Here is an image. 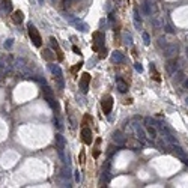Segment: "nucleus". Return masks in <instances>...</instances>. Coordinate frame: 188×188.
Masks as SVG:
<instances>
[{"label": "nucleus", "mask_w": 188, "mask_h": 188, "mask_svg": "<svg viewBox=\"0 0 188 188\" xmlns=\"http://www.w3.org/2000/svg\"><path fill=\"white\" fill-rule=\"evenodd\" d=\"M27 30H29V36H30L33 45H35V47H41V45H42V38H41V35H39L38 29L30 23L29 26H27Z\"/></svg>", "instance_id": "2"}, {"label": "nucleus", "mask_w": 188, "mask_h": 188, "mask_svg": "<svg viewBox=\"0 0 188 188\" xmlns=\"http://www.w3.org/2000/svg\"><path fill=\"white\" fill-rule=\"evenodd\" d=\"M157 146H158V149L161 151V152H169V148H172L169 143H167V139H158L157 140Z\"/></svg>", "instance_id": "16"}, {"label": "nucleus", "mask_w": 188, "mask_h": 188, "mask_svg": "<svg viewBox=\"0 0 188 188\" xmlns=\"http://www.w3.org/2000/svg\"><path fill=\"white\" fill-rule=\"evenodd\" d=\"M111 60L116 62V63H123V62H125V56H123V53H120V51H113V53H111Z\"/></svg>", "instance_id": "17"}, {"label": "nucleus", "mask_w": 188, "mask_h": 188, "mask_svg": "<svg viewBox=\"0 0 188 188\" xmlns=\"http://www.w3.org/2000/svg\"><path fill=\"white\" fill-rule=\"evenodd\" d=\"M169 42H167V39H165L164 36H161V38H158V47L160 48H164Z\"/></svg>", "instance_id": "27"}, {"label": "nucleus", "mask_w": 188, "mask_h": 188, "mask_svg": "<svg viewBox=\"0 0 188 188\" xmlns=\"http://www.w3.org/2000/svg\"><path fill=\"white\" fill-rule=\"evenodd\" d=\"M42 95H44V99L48 102V106L51 107L54 111H59V104H57V101L54 99V94H53V90H51L48 86H44V87H42Z\"/></svg>", "instance_id": "1"}, {"label": "nucleus", "mask_w": 188, "mask_h": 188, "mask_svg": "<svg viewBox=\"0 0 188 188\" xmlns=\"http://www.w3.org/2000/svg\"><path fill=\"white\" fill-rule=\"evenodd\" d=\"M65 146H66L65 137L62 134H56V149H65Z\"/></svg>", "instance_id": "19"}, {"label": "nucleus", "mask_w": 188, "mask_h": 188, "mask_svg": "<svg viewBox=\"0 0 188 188\" xmlns=\"http://www.w3.org/2000/svg\"><path fill=\"white\" fill-rule=\"evenodd\" d=\"M95 62H96L95 59H90V60H89V66H94V65H95Z\"/></svg>", "instance_id": "39"}, {"label": "nucleus", "mask_w": 188, "mask_h": 188, "mask_svg": "<svg viewBox=\"0 0 188 188\" xmlns=\"http://www.w3.org/2000/svg\"><path fill=\"white\" fill-rule=\"evenodd\" d=\"M74 176H75V182H80V172H74Z\"/></svg>", "instance_id": "37"}, {"label": "nucleus", "mask_w": 188, "mask_h": 188, "mask_svg": "<svg viewBox=\"0 0 188 188\" xmlns=\"http://www.w3.org/2000/svg\"><path fill=\"white\" fill-rule=\"evenodd\" d=\"M175 75H176V81H178V83H181V81H182V80H184V77H185L182 71H178V72H176V74H175Z\"/></svg>", "instance_id": "30"}, {"label": "nucleus", "mask_w": 188, "mask_h": 188, "mask_svg": "<svg viewBox=\"0 0 188 188\" xmlns=\"http://www.w3.org/2000/svg\"><path fill=\"white\" fill-rule=\"evenodd\" d=\"M38 2H39V3H41V5H42V3H44V0H38Z\"/></svg>", "instance_id": "42"}, {"label": "nucleus", "mask_w": 188, "mask_h": 188, "mask_svg": "<svg viewBox=\"0 0 188 188\" xmlns=\"http://www.w3.org/2000/svg\"><path fill=\"white\" fill-rule=\"evenodd\" d=\"M48 69H50V72L54 75V78H62V77H63V74H62V69H60L59 65L50 63V65H48Z\"/></svg>", "instance_id": "13"}, {"label": "nucleus", "mask_w": 188, "mask_h": 188, "mask_svg": "<svg viewBox=\"0 0 188 188\" xmlns=\"http://www.w3.org/2000/svg\"><path fill=\"white\" fill-rule=\"evenodd\" d=\"M81 62H80V63H77V65H75V66H74V68H72V72H77V71L80 69V68H81Z\"/></svg>", "instance_id": "36"}, {"label": "nucleus", "mask_w": 188, "mask_h": 188, "mask_svg": "<svg viewBox=\"0 0 188 188\" xmlns=\"http://www.w3.org/2000/svg\"><path fill=\"white\" fill-rule=\"evenodd\" d=\"M113 141H115L118 146H123V144H125V137H123V134H122L120 131L113 132Z\"/></svg>", "instance_id": "15"}, {"label": "nucleus", "mask_w": 188, "mask_h": 188, "mask_svg": "<svg viewBox=\"0 0 188 188\" xmlns=\"http://www.w3.org/2000/svg\"><path fill=\"white\" fill-rule=\"evenodd\" d=\"M50 44H51V48L57 53V57H59V60H62L63 59V54H62V50H60V47H59V44H57V41H56V38H50Z\"/></svg>", "instance_id": "14"}, {"label": "nucleus", "mask_w": 188, "mask_h": 188, "mask_svg": "<svg viewBox=\"0 0 188 188\" xmlns=\"http://www.w3.org/2000/svg\"><path fill=\"white\" fill-rule=\"evenodd\" d=\"M98 53H99V56H98V57H99V59H104V57L107 56V50H106V47L101 48V50H99Z\"/></svg>", "instance_id": "33"}, {"label": "nucleus", "mask_w": 188, "mask_h": 188, "mask_svg": "<svg viewBox=\"0 0 188 188\" xmlns=\"http://www.w3.org/2000/svg\"><path fill=\"white\" fill-rule=\"evenodd\" d=\"M187 56H188V51H187Z\"/></svg>", "instance_id": "43"}, {"label": "nucleus", "mask_w": 188, "mask_h": 188, "mask_svg": "<svg viewBox=\"0 0 188 188\" xmlns=\"http://www.w3.org/2000/svg\"><path fill=\"white\" fill-rule=\"evenodd\" d=\"M54 125H56V128H57V129H62V120H60L59 116H56V118H54Z\"/></svg>", "instance_id": "31"}, {"label": "nucleus", "mask_w": 188, "mask_h": 188, "mask_svg": "<svg viewBox=\"0 0 188 188\" xmlns=\"http://www.w3.org/2000/svg\"><path fill=\"white\" fill-rule=\"evenodd\" d=\"M71 2H72V0H63V2H62V5H63L65 9H68V8L71 6Z\"/></svg>", "instance_id": "34"}, {"label": "nucleus", "mask_w": 188, "mask_h": 188, "mask_svg": "<svg viewBox=\"0 0 188 188\" xmlns=\"http://www.w3.org/2000/svg\"><path fill=\"white\" fill-rule=\"evenodd\" d=\"M143 42H144V45H149L151 44V36H149V33H143Z\"/></svg>", "instance_id": "29"}, {"label": "nucleus", "mask_w": 188, "mask_h": 188, "mask_svg": "<svg viewBox=\"0 0 188 188\" xmlns=\"http://www.w3.org/2000/svg\"><path fill=\"white\" fill-rule=\"evenodd\" d=\"M12 44H14V39H6V41H5V44H3V47L8 50V48L12 47Z\"/></svg>", "instance_id": "32"}, {"label": "nucleus", "mask_w": 188, "mask_h": 188, "mask_svg": "<svg viewBox=\"0 0 188 188\" xmlns=\"http://www.w3.org/2000/svg\"><path fill=\"white\" fill-rule=\"evenodd\" d=\"M187 164H188V163H187Z\"/></svg>", "instance_id": "45"}, {"label": "nucleus", "mask_w": 188, "mask_h": 188, "mask_svg": "<svg viewBox=\"0 0 188 188\" xmlns=\"http://www.w3.org/2000/svg\"><path fill=\"white\" fill-rule=\"evenodd\" d=\"M185 87H188V80H185Z\"/></svg>", "instance_id": "41"}, {"label": "nucleus", "mask_w": 188, "mask_h": 188, "mask_svg": "<svg viewBox=\"0 0 188 188\" xmlns=\"http://www.w3.org/2000/svg\"><path fill=\"white\" fill-rule=\"evenodd\" d=\"M134 68H136V71H139V72H143V66H141L139 62H137V63H134Z\"/></svg>", "instance_id": "35"}, {"label": "nucleus", "mask_w": 188, "mask_h": 188, "mask_svg": "<svg viewBox=\"0 0 188 188\" xmlns=\"http://www.w3.org/2000/svg\"><path fill=\"white\" fill-rule=\"evenodd\" d=\"M178 51H179V47H178V44H167V45L163 48V54H164V57H167V59L176 57Z\"/></svg>", "instance_id": "5"}, {"label": "nucleus", "mask_w": 188, "mask_h": 188, "mask_svg": "<svg viewBox=\"0 0 188 188\" xmlns=\"http://www.w3.org/2000/svg\"><path fill=\"white\" fill-rule=\"evenodd\" d=\"M157 5L152 3L151 0H144V3H143V12H144V15H152L153 12H157Z\"/></svg>", "instance_id": "11"}, {"label": "nucleus", "mask_w": 188, "mask_h": 188, "mask_svg": "<svg viewBox=\"0 0 188 188\" xmlns=\"http://www.w3.org/2000/svg\"><path fill=\"white\" fill-rule=\"evenodd\" d=\"M146 134H148V137L152 139V140L157 139V129L153 128V127H148V128H146Z\"/></svg>", "instance_id": "24"}, {"label": "nucleus", "mask_w": 188, "mask_h": 188, "mask_svg": "<svg viewBox=\"0 0 188 188\" xmlns=\"http://www.w3.org/2000/svg\"><path fill=\"white\" fill-rule=\"evenodd\" d=\"M80 163H84V152H81V155H80Z\"/></svg>", "instance_id": "40"}, {"label": "nucleus", "mask_w": 188, "mask_h": 188, "mask_svg": "<svg viewBox=\"0 0 188 188\" xmlns=\"http://www.w3.org/2000/svg\"><path fill=\"white\" fill-rule=\"evenodd\" d=\"M101 107H102L104 115H110V111H111V108H113V98H111L110 95L104 96L102 101H101Z\"/></svg>", "instance_id": "8"}, {"label": "nucleus", "mask_w": 188, "mask_h": 188, "mask_svg": "<svg viewBox=\"0 0 188 188\" xmlns=\"http://www.w3.org/2000/svg\"><path fill=\"white\" fill-rule=\"evenodd\" d=\"M14 69V62L12 57H2L0 59V74H9Z\"/></svg>", "instance_id": "4"}, {"label": "nucleus", "mask_w": 188, "mask_h": 188, "mask_svg": "<svg viewBox=\"0 0 188 188\" xmlns=\"http://www.w3.org/2000/svg\"><path fill=\"white\" fill-rule=\"evenodd\" d=\"M152 26H153V27H157V29L164 27V21H163V18H161V17H152Z\"/></svg>", "instance_id": "23"}, {"label": "nucleus", "mask_w": 188, "mask_h": 188, "mask_svg": "<svg viewBox=\"0 0 188 188\" xmlns=\"http://www.w3.org/2000/svg\"><path fill=\"white\" fill-rule=\"evenodd\" d=\"M164 30L167 32V33H170V35H173V33H175V29H173V26H172L170 23H169V24H165Z\"/></svg>", "instance_id": "28"}, {"label": "nucleus", "mask_w": 188, "mask_h": 188, "mask_svg": "<svg viewBox=\"0 0 188 188\" xmlns=\"http://www.w3.org/2000/svg\"><path fill=\"white\" fill-rule=\"evenodd\" d=\"M2 8L5 12H11L12 11V2L11 0H3L2 2Z\"/></svg>", "instance_id": "25"}, {"label": "nucleus", "mask_w": 188, "mask_h": 188, "mask_svg": "<svg viewBox=\"0 0 188 188\" xmlns=\"http://www.w3.org/2000/svg\"><path fill=\"white\" fill-rule=\"evenodd\" d=\"M136 131H137V137H139V140L143 141V143H146V141H148V134H146V131H144L143 128H140V127H137Z\"/></svg>", "instance_id": "22"}, {"label": "nucleus", "mask_w": 188, "mask_h": 188, "mask_svg": "<svg viewBox=\"0 0 188 188\" xmlns=\"http://www.w3.org/2000/svg\"><path fill=\"white\" fill-rule=\"evenodd\" d=\"M81 139L83 141L86 143V144H92V141H94V137H92V129L87 128V127H84L81 129Z\"/></svg>", "instance_id": "12"}, {"label": "nucleus", "mask_w": 188, "mask_h": 188, "mask_svg": "<svg viewBox=\"0 0 188 188\" xmlns=\"http://www.w3.org/2000/svg\"><path fill=\"white\" fill-rule=\"evenodd\" d=\"M116 87H118V90L120 92V94H125V92L128 90V84L123 81V80H120V78L116 80Z\"/></svg>", "instance_id": "21"}, {"label": "nucleus", "mask_w": 188, "mask_h": 188, "mask_svg": "<svg viewBox=\"0 0 188 188\" xmlns=\"http://www.w3.org/2000/svg\"><path fill=\"white\" fill-rule=\"evenodd\" d=\"M24 20V14L21 11H15L14 12V15H12V21L15 24H21Z\"/></svg>", "instance_id": "20"}, {"label": "nucleus", "mask_w": 188, "mask_h": 188, "mask_svg": "<svg viewBox=\"0 0 188 188\" xmlns=\"http://www.w3.org/2000/svg\"><path fill=\"white\" fill-rule=\"evenodd\" d=\"M165 69L169 74H172V75H175L179 69V65H178V60L176 57H172V59L167 60V65H165Z\"/></svg>", "instance_id": "10"}, {"label": "nucleus", "mask_w": 188, "mask_h": 188, "mask_svg": "<svg viewBox=\"0 0 188 188\" xmlns=\"http://www.w3.org/2000/svg\"><path fill=\"white\" fill-rule=\"evenodd\" d=\"M72 51H74L75 54H80V53H81V51H80V48H78V47H75V45L72 47Z\"/></svg>", "instance_id": "38"}, {"label": "nucleus", "mask_w": 188, "mask_h": 188, "mask_svg": "<svg viewBox=\"0 0 188 188\" xmlns=\"http://www.w3.org/2000/svg\"><path fill=\"white\" fill-rule=\"evenodd\" d=\"M104 48V33L102 32H95L94 33V51H99Z\"/></svg>", "instance_id": "6"}, {"label": "nucleus", "mask_w": 188, "mask_h": 188, "mask_svg": "<svg viewBox=\"0 0 188 188\" xmlns=\"http://www.w3.org/2000/svg\"><path fill=\"white\" fill-rule=\"evenodd\" d=\"M141 144H143V141H140L139 139H132V137L125 139V146H127L128 149H132V151H140Z\"/></svg>", "instance_id": "7"}, {"label": "nucleus", "mask_w": 188, "mask_h": 188, "mask_svg": "<svg viewBox=\"0 0 188 188\" xmlns=\"http://www.w3.org/2000/svg\"><path fill=\"white\" fill-rule=\"evenodd\" d=\"M65 20L68 21L69 24H72L75 29H78L80 32H87V24L83 23V21H80L78 18H75V17H72V15H65Z\"/></svg>", "instance_id": "3"}, {"label": "nucleus", "mask_w": 188, "mask_h": 188, "mask_svg": "<svg viewBox=\"0 0 188 188\" xmlns=\"http://www.w3.org/2000/svg\"><path fill=\"white\" fill-rule=\"evenodd\" d=\"M42 57L47 60V62H53V60L56 59V54L50 48H45V50H42Z\"/></svg>", "instance_id": "18"}, {"label": "nucleus", "mask_w": 188, "mask_h": 188, "mask_svg": "<svg viewBox=\"0 0 188 188\" xmlns=\"http://www.w3.org/2000/svg\"><path fill=\"white\" fill-rule=\"evenodd\" d=\"M187 104H188V99H187Z\"/></svg>", "instance_id": "44"}, {"label": "nucleus", "mask_w": 188, "mask_h": 188, "mask_svg": "<svg viewBox=\"0 0 188 188\" xmlns=\"http://www.w3.org/2000/svg\"><path fill=\"white\" fill-rule=\"evenodd\" d=\"M89 83H90V75H89L87 72H83L81 77H80V90H81L83 94L87 92V89H89Z\"/></svg>", "instance_id": "9"}, {"label": "nucleus", "mask_w": 188, "mask_h": 188, "mask_svg": "<svg viewBox=\"0 0 188 188\" xmlns=\"http://www.w3.org/2000/svg\"><path fill=\"white\" fill-rule=\"evenodd\" d=\"M122 39H123V44H125V45H128V47L132 45V36L129 35V33H123V35H122Z\"/></svg>", "instance_id": "26"}]
</instances>
